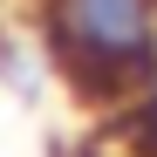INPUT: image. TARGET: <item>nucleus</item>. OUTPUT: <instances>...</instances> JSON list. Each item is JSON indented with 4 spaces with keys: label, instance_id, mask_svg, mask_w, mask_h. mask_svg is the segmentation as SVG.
<instances>
[{
    "label": "nucleus",
    "instance_id": "obj_1",
    "mask_svg": "<svg viewBox=\"0 0 157 157\" xmlns=\"http://www.w3.org/2000/svg\"><path fill=\"white\" fill-rule=\"evenodd\" d=\"M41 55L89 109L157 89V0H34Z\"/></svg>",
    "mask_w": 157,
    "mask_h": 157
}]
</instances>
